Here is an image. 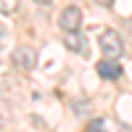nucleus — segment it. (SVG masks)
<instances>
[{
  "label": "nucleus",
  "instance_id": "1",
  "mask_svg": "<svg viewBox=\"0 0 132 132\" xmlns=\"http://www.w3.org/2000/svg\"><path fill=\"white\" fill-rule=\"evenodd\" d=\"M98 45H101V50H103L106 58H116V61H119V56L124 53L122 35H119V32H114V29H106L103 35L98 37Z\"/></svg>",
  "mask_w": 132,
  "mask_h": 132
},
{
  "label": "nucleus",
  "instance_id": "2",
  "mask_svg": "<svg viewBox=\"0 0 132 132\" xmlns=\"http://www.w3.org/2000/svg\"><path fill=\"white\" fill-rule=\"evenodd\" d=\"M58 24L63 32H77L82 27V8L79 5H66L58 16Z\"/></svg>",
  "mask_w": 132,
  "mask_h": 132
},
{
  "label": "nucleus",
  "instance_id": "3",
  "mask_svg": "<svg viewBox=\"0 0 132 132\" xmlns=\"http://www.w3.org/2000/svg\"><path fill=\"white\" fill-rule=\"evenodd\" d=\"M11 61H13L19 69H24V71H32L37 66V56H35L32 48H16L13 56H11Z\"/></svg>",
  "mask_w": 132,
  "mask_h": 132
},
{
  "label": "nucleus",
  "instance_id": "4",
  "mask_svg": "<svg viewBox=\"0 0 132 132\" xmlns=\"http://www.w3.org/2000/svg\"><path fill=\"white\" fill-rule=\"evenodd\" d=\"M98 74L103 77V79H119L122 77V66H119L116 58H103V61H98Z\"/></svg>",
  "mask_w": 132,
  "mask_h": 132
},
{
  "label": "nucleus",
  "instance_id": "5",
  "mask_svg": "<svg viewBox=\"0 0 132 132\" xmlns=\"http://www.w3.org/2000/svg\"><path fill=\"white\" fill-rule=\"evenodd\" d=\"M63 42H66V48H69V50L79 53V56L87 53V40H85V35H79V29H77V32H69Z\"/></svg>",
  "mask_w": 132,
  "mask_h": 132
},
{
  "label": "nucleus",
  "instance_id": "6",
  "mask_svg": "<svg viewBox=\"0 0 132 132\" xmlns=\"http://www.w3.org/2000/svg\"><path fill=\"white\" fill-rule=\"evenodd\" d=\"M16 0H0V13H13L16 11Z\"/></svg>",
  "mask_w": 132,
  "mask_h": 132
},
{
  "label": "nucleus",
  "instance_id": "7",
  "mask_svg": "<svg viewBox=\"0 0 132 132\" xmlns=\"http://www.w3.org/2000/svg\"><path fill=\"white\" fill-rule=\"evenodd\" d=\"M87 129H90V132H106V124H103V119H93Z\"/></svg>",
  "mask_w": 132,
  "mask_h": 132
},
{
  "label": "nucleus",
  "instance_id": "8",
  "mask_svg": "<svg viewBox=\"0 0 132 132\" xmlns=\"http://www.w3.org/2000/svg\"><path fill=\"white\" fill-rule=\"evenodd\" d=\"M95 3H98V5H108V3H111V0H95Z\"/></svg>",
  "mask_w": 132,
  "mask_h": 132
},
{
  "label": "nucleus",
  "instance_id": "9",
  "mask_svg": "<svg viewBox=\"0 0 132 132\" xmlns=\"http://www.w3.org/2000/svg\"><path fill=\"white\" fill-rule=\"evenodd\" d=\"M35 3H40V5H48V3H53V0H35Z\"/></svg>",
  "mask_w": 132,
  "mask_h": 132
},
{
  "label": "nucleus",
  "instance_id": "10",
  "mask_svg": "<svg viewBox=\"0 0 132 132\" xmlns=\"http://www.w3.org/2000/svg\"><path fill=\"white\" fill-rule=\"evenodd\" d=\"M0 124H3V119H0Z\"/></svg>",
  "mask_w": 132,
  "mask_h": 132
},
{
  "label": "nucleus",
  "instance_id": "11",
  "mask_svg": "<svg viewBox=\"0 0 132 132\" xmlns=\"http://www.w3.org/2000/svg\"><path fill=\"white\" fill-rule=\"evenodd\" d=\"M85 132H90V129H85Z\"/></svg>",
  "mask_w": 132,
  "mask_h": 132
}]
</instances>
